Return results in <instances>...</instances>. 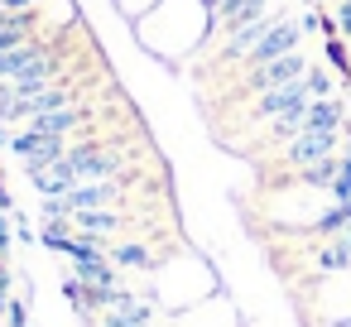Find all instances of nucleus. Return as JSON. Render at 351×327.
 <instances>
[{"label":"nucleus","instance_id":"obj_1","mask_svg":"<svg viewBox=\"0 0 351 327\" xmlns=\"http://www.w3.org/2000/svg\"><path fill=\"white\" fill-rule=\"evenodd\" d=\"M63 164L73 169L77 183H101V178H125L130 173V154L116 140H77V145H68Z\"/></svg>","mask_w":351,"mask_h":327},{"label":"nucleus","instance_id":"obj_2","mask_svg":"<svg viewBox=\"0 0 351 327\" xmlns=\"http://www.w3.org/2000/svg\"><path fill=\"white\" fill-rule=\"evenodd\" d=\"M308 58H303V49L298 53H284V58H274V63H265V68H250L245 73V82L236 87V97H260V92H269V87H284V82H298V77H308Z\"/></svg>","mask_w":351,"mask_h":327},{"label":"nucleus","instance_id":"obj_3","mask_svg":"<svg viewBox=\"0 0 351 327\" xmlns=\"http://www.w3.org/2000/svg\"><path fill=\"white\" fill-rule=\"evenodd\" d=\"M313 101V92H308V77H298V82H284V87H269V92H260L255 101H250V125H269V121H279L284 111H298V106H308Z\"/></svg>","mask_w":351,"mask_h":327},{"label":"nucleus","instance_id":"obj_4","mask_svg":"<svg viewBox=\"0 0 351 327\" xmlns=\"http://www.w3.org/2000/svg\"><path fill=\"white\" fill-rule=\"evenodd\" d=\"M68 145H73V140H63V135H34V130H15L10 154L20 159V169H25V173H39V169L58 164V159L68 154Z\"/></svg>","mask_w":351,"mask_h":327},{"label":"nucleus","instance_id":"obj_5","mask_svg":"<svg viewBox=\"0 0 351 327\" xmlns=\"http://www.w3.org/2000/svg\"><path fill=\"white\" fill-rule=\"evenodd\" d=\"M341 149V130H303L298 140H289L284 149H279V164L289 169V173H298V169H308V164H317V159H332Z\"/></svg>","mask_w":351,"mask_h":327},{"label":"nucleus","instance_id":"obj_6","mask_svg":"<svg viewBox=\"0 0 351 327\" xmlns=\"http://www.w3.org/2000/svg\"><path fill=\"white\" fill-rule=\"evenodd\" d=\"M298 44H303V29H298V15H289L284 25H274V29L245 53V73H250V68H265V63H274V58H284V53H298Z\"/></svg>","mask_w":351,"mask_h":327},{"label":"nucleus","instance_id":"obj_7","mask_svg":"<svg viewBox=\"0 0 351 327\" xmlns=\"http://www.w3.org/2000/svg\"><path fill=\"white\" fill-rule=\"evenodd\" d=\"M87 125H92V106H63V111H49V116L25 121V130H34V135H63V140H73Z\"/></svg>","mask_w":351,"mask_h":327},{"label":"nucleus","instance_id":"obj_8","mask_svg":"<svg viewBox=\"0 0 351 327\" xmlns=\"http://www.w3.org/2000/svg\"><path fill=\"white\" fill-rule=\"evenodd\" d=\"M130 226V217L121 212V207H97V212H73V231H82V236H101V241H111L116 231H125Z\"/></svg>","mask_w":351,"mask_h":327},{"label":"nucleus","instance_id":"obj_9","mask_svg":"<svg viewBox=\"0 0 351 327\" xmlns=\"http://www.w3.org/2000/svg\"><path fill=\"white\" fill-rule=\"evenodd\" d=\"M29 183H34V193L39 197H68L73 188H77V178H73V169L58 159V164H49V169H39V173H25Z\"/></svg>","mask_w":351,"mask_h":327},{"label":"nucleus","instance_id":"obj_10","mask_svg":"<svg viewBox=\"0 0 351 327\" xmlns=\"http://www.w3.org/2000/svg\"><path fill=\"white\" fill-rule=\"evenodd\" d=\"M303 130H308V106L284 111L279 121H269V125H265V145H289V140H298Z\"/></svg>","mask_w":351,"mask_h":327},{"label":"nucleus","instance_id":"obj_11","mask_svg":"<svg viewBox=\"0 0 351 327\" xmlns=\"http://www.w3.org/2000/svg\"><path fill=\"white\" fill-rule=\"evenodd\" d=\"M111 265L116 269H154L159 260H154V250L145 241H116L111 245Z\"/></svg>","mask_w":351,"mask_h":327},{"label":"nucleus","instance_id":"obj_12","mask_svg":"<svg viewBox=\"0 0 351 327\" xmlns=\"http://www.w3.org/2000/svg\"><path fill=\"white\" fill-rule=\"evenodd\" d=\"M73 274H77L82 284H92V289H121V269L111 265V255H106V260H77Z\"/></svg>","mask_w":351,"mask_h":327},{"label":"nucleus","instance_id":"obj_13","mask_svg":"<svg viewBox=\"0 0 351 327\" xmlns=\"http://www.w3.org/2000/svg\"><path fill=\"white\" fill-rule=\"evenodd\" d=\"M351 269V245L341 236H332L322 250H317V274H346Z\"/></svg>","mask_w":351,"mask_h":327},{"label":"nucleus","instance_id":"obj_14","mask_svg":"<svg viewBox=\"0 0 351 327\" xmlns=\"http://www.w3.org/2000/svg\"><path fill=\"white\" fill-rule=\"evenodd\" d=\"M322 58H327V68H332V73H341V82H351V49H346V39H341V34L322 39Z\"/></svg>","mask_w":351,"mask_h":327},{"label":"nucleus","instance_id":"obj_15","mask_svg":"<svg viewBox=\"0 0 351 327\" xmlns=\"http://www.w3.org/2000/svg\"><path fill=\"white\" fill-rule=\"evenodd\" d=\"M308 92H313V101L337 97V77H332V68H308Z\"/></svg>","mask_w":351,"mask_h":327},{"label":"nucleus","instance_id":"obj_16","mask_svg":"<svg viewBox=\"0 0 351 327\" xmlns=\"http://www.w3.org/2000/svg\"><path fill=\"white\" fill-rule=\"evenodd\" d=\"M5 327H34V322H29V298H15V293H10V308H5Z\"/></svg>","mask_w":351,"mask_h":327},{"label":"nucleus","instance_id":"obj_17","mask_svg":"<svg viewBox=\"0 0 351 327\" xmlns=\"http://www.w3.org/2000/svg\"><path fill=\"white\" fill-rule=\"evenodd\" d=\"M39 217H44V221H68V217H73V212H68V197H44V202H39Z\"/></svg>","mask_w":351,"mask_h":327},{"label":"nucleus","instance_id":"obj_18","mask_svg":"<svg viewBox=\"0 0 351 327\" xmlns=\"http://www.w3.org/2000/svg\"><path fill=\"white\" fill-rule=\"evenodd\" d=\"M10 245H15V217L0 212V260H10Z\"/></svg>","mask_w":351,"mask_h":327},{"label":"nucleus","instance_id":"obj_19","mask_svg":"<svg viewBox=\"0 0 351 327\" xmlns=\"http://www.w3.org/2000/svg\"><path fill=\"white\" fill-rule=\"evenodd\" d=\"M332 15H337V34H341V39H351V0H337Z\"/></svg>","mask_w":351,"mask_h":327},{"label":"nucleus","instance_id":"obj_20","mask_svg":"<svg viewBox=\"0 0 351 327\" xmlns=\"http://www.w3.org/2000/svg\"><path fill=\"white\" fill-rule=\"evenodd\" d=\"M44 0H0V10H39Z\"/></svg>","mask_w":351,"mask_h":327},{"label":"nucleus","instance_id":"obj_21","mask_svg":"<svg viewBox=\"0 0 351 327\" xmlns=\"http://www.w3.org/2000/svg\"><path fill=\"white\" fill-rule=\"evenodd\" d=\"M15 279H20V274L10 269V260H0V289H5V293H10V284H15Z\"/></svg>","mask_w":351,"mask_h":327},{"label":"nucleus","instance_id":"obj_22","mask_svg":"<svg viewBox=\"0 0 351 327\" xmlns=\"http://www.w3.org/2000/svg\"><path fill=\"white\" fill-rule=\"evenodd\" d=\"M0 212H15V197H10V188H5V178H0Z\"/></svg>","mask_w":351,"mask_h":327},{"label":"nucleus","instance_id":"obj_23","mask_svg":"<svg viewBox=\"0 0 351 327\" xmlns=\"http://www.w3.org/2000/svg\"><path fill=\"white\" fill-rule=\"evenodd\" d=\"M10 140H15V130H10V125H0V149H10Z\"/></svg>","mask_w":351,"mask_h":327},{"label":"nucleus","instance_id":"obj_24","mask_svg":"<svg viewBox=\"0 0 351 327\" xmlns=\"http://www.w3.org/2000/svg\"><path fill=\"white\" fill-rule=\"evenodd\" d=\"M341 212H346V226H351V202H346V207H341Z\"/></svg>","mask_w":351,"mask_h":327},{"label":"nucleus","instance_id":"obj_25","mask_svg":"<svg viewBox=\"0 0 351 327\" xmlns=\"http://www.w3.org/2000/svg\"><path fill=\"white\" fill-rule=\"evenodd\" d=\"M303 5H317V0H303Z\"/></svg>","mask_w":351,"mask_h":327},{"label":"nucleus","instance_id":"obj_26","mask_svg":"<svg viewBox=\"0 0 351 327\" xmlns=\"http://www.w3.org/2000/svg\"><path fill=\"white\" fill-rule=\"evenodd\" d=\"M327 5H337V0H327Z\"/></svg>","mask_w":351,"mask_h":327},{"label":"nucleus","instance_id":"obj_27","mask_svg":"<svg viewBox=\"0 0 351 327\" xmlns=\"http://www.w3.org/2000/svg\"><path fill=\"white\" fill-rule=\"evenodd\" d=\"M346 49H351V39H346Z\"/></svg>","mask_w":351,"mask_h":327},{"label":"nucleus","instance_id":"obj_28","mask_svg":"<svg viewBox=\"0 0 351 327\" xmlns=\"http://www.w3.org/2000/svg\"><path fill=\"white\" fill-rule=\"evenodd\" d=\"M274 5H279V0H274Z\"/></svg>","mask_w":351,"mask_h":327}]
</instances>
